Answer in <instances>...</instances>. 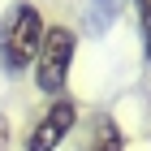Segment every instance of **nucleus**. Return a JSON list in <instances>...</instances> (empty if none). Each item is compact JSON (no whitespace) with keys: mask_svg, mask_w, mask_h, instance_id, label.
<instances>
[{"mask_svg":"<svg viewBox=\"0 0 151 151\" xmlns=\"http://www.w3.org/2000/svg\"><path fill=\"white\" fill-rule=\"evenodd\" d=\"M43 43V13L35 4H13L4 17H0V65L9 73L30 69L35 65V52Z\"/></svg>","mask_w":151,"mask_h":151,"instance_id":"f257e3e1","label":"nucleus"},{"mask_svg":"<svg viewBox=\"0 0 151 151\" xmlns=\"http://www.w3.org/2000/svg\"><path fill=\"white\" fill-rule=\"evenodd\" d=\"M73 56H78V35L69 26H43V43L35 52V86L43 95H60L65 82H69V69H73Z\"/></svg>","mask_w":151,"mask_h":151,"instance_id":"f03ea898","label":"nucleus"},{"mask_svg":"<svg viewBox=\"0 0 151 151\" xmlns=\"http://www.w3.org/2000/svg\"><path fill=\"white\" fill-rule=\"evenodd\" d=\"M73 129H78V104L60 95V99L47 104V112L39 116L35 125H30V134H26V151H56Z\"/></svg>","mask_w":151,"mask_h":151,"instance_id":"7ed1b4c3","label":"nucleus"},{"mask_svg":"<svg viewBox=\"0 0 151 151\" xmlns=\"http://www.w3.org/2000/svg\"><path fill=\"white\" fill-rule=\"evenodd\" d=\"M86 151H125V134L112 116H99L95 121V134H91V147Z\"/></svg>","mask_w":151,"mask_h":151,"instance_id":"20e7f679","label":"nucleus"},{"mask_svg":"<svg viewBox=\"0 0 151 151\" xmlns=\"http://www.w3.org/2000/svg\"><path fill=\"white\" fill-rule=\"evenodd\" d=\"M138 9V26H142V47H147V60H151V0H134Z\"/></svg>","mask_w":151,"mask_h":151,"instance_id":"39448f33","label":"nucleus"},{"mask_svg":"<svg viewBox=\"0 0 151 151\" xmlns=\"http://www.w3.org/2000/svg\"><path fill=\"white\" fill-rule=\"evenodd\" d=\"M13 147V125H9V116L0 112V151H9Z\"/></svg>","mask_w":151,"mask_h":151,"instance_id":"423d86ee","label":"nucleus"}]
</instances>
